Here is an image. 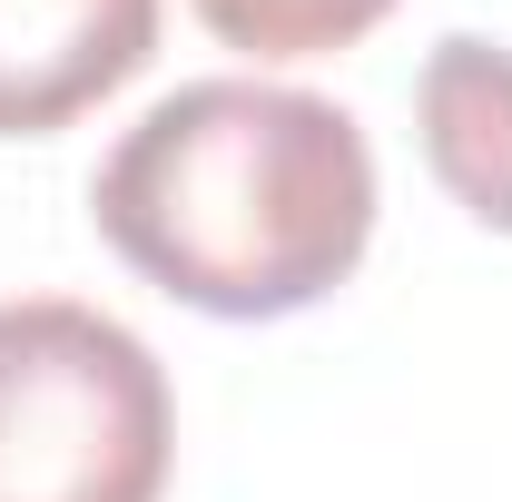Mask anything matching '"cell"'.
Returning a JSON list of instances; mask_svg holds the SVG:
<instances>
[{
    "mask_svg": "<svg viewBox=\"0 0 512 502\" xmlns=\"http://www.w3.org/2000/svg\"><path fill=\"white\" fill-rule=\"evenodd\" d=\"M89 217L158 296L266 325L365 266L375 148L316 89L188 79L99 158Z\"/></svg>",
    "mask_w": 512,
    "mask_h": 502,
    "instance_id": "cell-1",
    "label": "cell"
},
{
    "mask_svg": "<svg viewBox=\"0 0 512 502\" xmlns=\"http://www.w3.org/2000/svg\"><path fill=\"white\" fill-rule=\"evenodd\" d=\"M178 453L168 365L79 296L0 306V502H158Z\"/></svg>",
    "mask_w": 512,
    "mask_h": 502,
    "instance_id": "cell-2",
    "label": "cell"
},
{
    "mask_svg": "<svg viewBox=\"0 0 512 502\" xmlns=\"http://www.w3.org/2000/svg\"><path fill=\"white\" fill-rule=\"evenodd\" d=\"M414 128L424 158L453 188L463 217H483L493 237H512V50L483 30H453L414 69Z\"/></svg>",
    "mask_w": 512,
    "mask_h": 502,
    "instance_id": "cell-4",
    "label": "cell"
},
{
    "mask_svg": "<svg viewBox=\"0 0 512 502\" xmlns=\"http://www.w3.org/2000/svg\"><path fill=\"white\" fill-rule=\"evenodd\" d=\"M158 50V0H0V138H50Z\"/></svg>",
    "mask_w": 512,
    "mask_h": 502,
    "instance_id": "cell-3",
    "label": "cell"
},
{
    "mask_svg": "<svg viewBox=\"0 0 512 502\" xmlns=\"http://www.w3.org/2000/svg\"><path fill=\"white\" fill-rule=\"evenodd\" d=\"M394 0H197V20L247 60H325L355 50Z\"/></svg>",
    "mask_w": 512,
    "mask_h": 502,
    "instance_id": "cell-5",
    "label": "cell"
}]
</instances>
